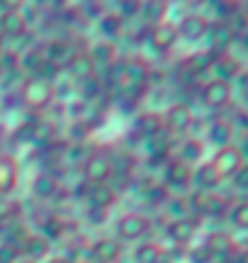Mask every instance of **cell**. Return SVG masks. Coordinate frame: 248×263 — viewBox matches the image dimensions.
Returning <instances> with one entry per match:
<instances>
[{"label": "cell", "mask_w": 248, "mask_h": 263, "mask_svg": "<svg viewBox=\"0 0 248 263\" xmlns=\"http://www.w3.org/2000/svg\"><path fill=\"white\" fill-rule=\"evenodd\" d=\"M134 129L139 132L141 137L146 139H156L158 134H163V117L161 112H143L136 117V122H134Z\"/></svg>", "instance_id": "obj_22"}, {"label": "cell", "mask_w": 248, "mask_h": 263, "mask_svg": "<svg viewBox=\"0 0 248 263\" xmlns=\"http://www.w3.org/2000/svg\"><path fill=\"white\" fill-rule=\"evenodd\" d=\"M88 57L93 59L95 68H107V66L117 59V47L112 42H97V44H93V49L88 51Z\"/></svg>", "instance_id": "obj_27"}, {"label": "cell", "mask_w": 248, "mask_h": 263, "mask_svg": "<svg viewBox=\"0 0 248 263\" xmlns=\"http://www.w3.org/2000/svg\"><path fill=\"white\" fill-rule=\"evenodd\" d=\"M90 212H107L117 202V190L112 185H90L86 193Z\"/></svg>", "instance_id": "obj_16"}, {"label": "cell", "mask_w": 248, "mask_h": 263, "mask_svg": "<svg viewBox=\"0 0 248 263\" xmlns=\"http://www.w3.org/2000/svg\"><path fill=\"white\" fill-rule=\"evenodd\" d=\"M146 197H149V202H153V205H163L168 200V190H166V185H153L146 193Z\"/></svg>", "instance_id": "obj_41"}, {"label": "cell", "mask_w": 248, "mask_h": 263, "mask_svg": "<svg viewBox=\"0 0 248 263\" xmlns=\"http://www.w3.org/2000/svg\"><path fill=\"white\" fill-rule=\"evenodd\" d=\"M161 117L163 129L173 132V134H185L195 124V112H192V107L188 103H173Z\"/></svg>", "instance_id": "obj_7"}, {"label": "cell", "mask_w": 248, "mask_h": 263, "mask_svg": "<svg viewBox=\"0 0 248 263\" xmlns=\"http://www.w3.org/2000/svg\"><path fill=\"white\" fill-rule=\"evenodd\" d=\"M214 59H217V51H212V49H202V51H192L190 57L182 61V66L188 68V73L200 76V73L210 71L212 66H214Z\"/></svg>", "instance_id": "obj_23"}, {"label": "cell", "mask_w": 248, "mask_h": 263, "mask_svg": "<svg viewBox=\"0 0 248 263\" xmlns=\"http://www.w3.org/2000/svg\"><path fill=\"white\" fill-rule=\"evenodd\" d=\"M5 54V42H3V37H0V57Z\"/></svg>", "instance_id": "obj_45"}, {"label": "cell", "mask_w": 248, "mask_h": 263, "mask_svg": "<svg viewBox=\"0 0 248 263\" xmlns=\"http://www.w3.org/2000/svg\"><path fill=\"white\" fill-rule=\"evenodd\" d=\"M44 239H58V236L64 234V219L61 217H49L47 222H44Z\"/></svg>", "instance_id": "obj_36"}, {"label": "cell", "mask_w": 248, "mask_h": 263, "mask_svg": "<svg viewBox=\"0 0 248 263\" xmlns=\"http://www.w3.org/2000/svg\"><path fill=\"white\" fill-rule=\"evenodd\" d=\"M192 166L185 163L180 159H173L166 163L163 168V180H166V188H175V190H185L188 185H192Z\"/></svg>", "instance_id": "obj_11"}, {"label": "cell", "mask_w": 248, "mask_h": 263, "mask_svg": "<svg viewBox=\"0 0 248 263\" xmlns=\"http://www.w3.org/2000/svg\"><path fill=\"white\" fill-rule=\"evenodd\" d=\"M226 215H229V222L236 227V229H246L248 227V202L241 200L236 205H229V212H226Z\"/></svg>", "instance_id": "obj_34"}, {"label": "cell", "mask_w": 248, "mask_h": 263, "mask_svg": "<svg viewBox=\"0 0 248 263\" xmlns=\"http://www.w3.org/2000/svg\"><path fill=\"white\" fill-rule=\"evenodd\" d=\"M78 12H83V17L88 20H100L102 15H105V5L102 3H80L78 5Z\"/></svg>", "instance_id": "obj_37"}, {"label": "cell", "mask_w": 248, "mask_h": 263, "mask_svg": "<svg viewBox=\"0 0 248 263\" xmlns=\"http://www.w3.org/2000/svg\"><path fill=\"white\" fill-rule=\"evenodd\" d=\"M124 249L122 244L112 239V236H102V239H95L90 244V258L95 263H119Z\"/></svg>", "instance_id": "obj_14"}, {"label": "cell", "mask_w": 248, "mask_h": 263, "mask_svg": "<svg viewBox=\"0 0 248 263\" xmlns=\"http://www.w3.org/2000/svg\"><path fill=\"white\" fill-rule=\"evenodd\" d=\"M188 261L190 263H212L214 258H212L210 249L204 244H200V246H192L190 251H188Z\"/></svg>", "instance_id": "obj_40"}, {"label": "cell", "mask_w": 248, "mask_h": 263, "mask_svg": "<svg viewBox=\"0 0 248 263\" xmlns=\"http://www.w3.org/2000/svg\"><path fill=\"white\" fill-rule=\"evenodd\" d=\"M66 71L71 78H78V81H88L95 76V64L93 59L88 57V51H73V57L66 61Z\"/></svg>", "instance_id": "obj_19"}, {"label": "cell", "mask_w": 248, "mask_h": 263, "mask_svg": "<svg viewBox=\"0 0 248 263\" xmlns=\"http://www.w3.org/2000/svg\"><path fill=\"white\" fill-rule=\"evenodd\" d=\"M51 263H73V261H68V258H54Z\"/></svg>", "instance_id": "obj_44"}, {"label": "cell", "mask_w": 248, "mask_h": 263, "mask_svg": "<svg viewBox=\"0 0 248 263\" xmlns=\"http://www.w3.org/2000/svg\"><path fill=\"white\" fill-rule=\"evenodd\" d=\"M19 210H22L19 202H15L10 195H0V224H5V222H10V219H15V217L19 215Z\"/></svg>", "instance_id": "obj_35"}, {"label": "cell", "mask_w": 248, "mask_h": 263, "mask_svg": "<svg viewBox=\"0 0 248 263\" xmlns=\"http://www.w3.org/2000/svg\"><path fill=\"white\" fill-rule=\"evenodd\" d=\"M166 207H168V212L175 215V219L185 217V212L190 210V205H188V200H185V197H168V200H166Z\"/></svg>", "instance_id": "obj_39"}, {"label": "cell", "mask_w": 248, "mask_h": 263, "mask_svg": "<svg viewBox=\"0 0 248 263\" xmlns=\"http://www.w3.org/2000/svg\"><path fill=\"white\" fill-rule=\"evenodd\" d=\"M119 78L124 83V90L127 93H141L143 88L149 85V78H151V66L146 64L141 57L127 59L119 71Z\"/></svg>", "instance_id": "obj_4"}, {"label": "cell", "mask_w": 248, "mask_h": 263, "mask_svg": "<svg viewBox=\"0 0 248 263\" xmlns=\"http://www.w3.org/2000/svg\"><path fill=\"white\" fill-rule=\"evenodd\" d=\"M19 256V249L12 244H0V263H15Z\"/></svg>", "instance_id": "obj_42"}, {"label": "cell", "mask_w": 248, "mask_h": 263, "mask_svg": "<svg viewBox=\"0 0 248 263\" xmlns=\"http://www.w3.org/2000/svg\"><path fill=\"white\" fill-rule=\"evenodd\" d=\"M214 73H217V78L219 81H226V83H231L236 76H241V71H243V64H241V59H236V54H231V51H221V54H217V59H214Z\"/></svg>", "instance_id": "obj_18"}, {"label": "cell", "mask_w": 248, "mask_h": 263, "mask_svg": "<svg viewBox=\"0 0 248 263\" xmlns=\"http://www.w3.org/2000/svg\"><path fill=\"white\" fill-rule=\"evenodd\" d=\"M200 229V219H190V217H180V219H173L166 227V236L171 239L173 244L178 246H188L197 236Z\"/></svg>", "instance_id": "obj_12"}, {"label": "cell", "mask_w": 248, "mask_h": 263, "mask_svg": "<svg viewBox=\"0 0 248 263\" xmlns=\"http://www.w3.org/2000/svg\"><path fill=\"white\" fill-rule=\"evenodd\" d=\"M202 156H204V144H202L200 139H188L180 146V154H178V159L185 161V163H190L192 168H195L197 161H202Z\"/></svg>", "instance_id": "obj_32"}, {"label": "cell", "mask_w": 248, "mask_h": 263, "mask_svg": "<svg viewBox=\"0 0 248 263\" xmlns=\"http://www.w3.org/2000/svg\"><path fill=\"white\" fill-rule=\"evenodd\" d=\"M97 27H100L102 34H105V42H110V39H117L119 34H122L124 20L119 17L117 12H105L102 17L97 20Z\"/></svg>", "instance_id": "obj_29"}, {"label": "cell", "mask_w": 248, "mask_h": 263, "mask_svg": "<svg viewBox=\"0 0 248 263\" xmlns=\"http://www.w3.org/2000/svg\"><path fill=\"white\" fill-rule=\"evenodd\" d=\"M236 29L231 27L229 22H210V42H212V51H217V54H221V51H229L231 42H234V34Z\"/></svg>", "instance_id": "obj_20"}, {"label": "cell", "mask_w": 248, "mask_h": 263, "mask_svg": "<svg viewBox=\"0 0 248 263\" xmlns=\"http://www.w3.org/2000/svg\"><path fill=\"white\" fill-rule=\"evenodd\" d=\"M166 249L158 241H141L134 249V263H163Z\"/></svg>", "instance_id": "obj_26"}, {"label": "cell", "mask_w": 248, "mask_h": 263, "mask_svg": "<svg viewBox=\"0 0 248 263\" xmlns=\"http://www.w3.org/2000/svg\"><path fill=\"white\" fill-rule=\"evenodd\" d=\"M188 205L200 217H212V219L229 212V200L224 195H219V193H214V190H210V193H204V190L192 193L190 200H188Z\"/></svg>", "instance_id": "obj_5"}, {"label": "cell", "mask_w": 248, "mask_h": 263, "mask_svg": "<svg viewBox=\"0 0 248 263\" xmlns=\"http://www.w3.org/2000/svg\"><path fill=\"white\" fill-rule=\"evenodd\" d=\"M54 95H56V88L44 76H29L19 88V98H22L25 107H29L32 112H44L51 105Z\"/></svg>", "instance_id": "obj_1"}, {"label": "cell", "mask_w": 248, "mask_h": 263, "mask_svg": "<svg viewBox=\"0 0 248 263\" xmlns=\"http://www.w3.org/2000/svg\"><path fill=\"white\" fill-rule=\"evenodd\" d=\"M175 42H178V32H175V25L168 22V20L161 22V25H156V27H151V32H149V44L158 54L171 51L175 47Z\"/></svg>", "instance_id": "obj_15"}, {"label": "cell", "mask_w": 248, "mask_h": 263, "mask_svg": "<svg viewBox=\"0 0 248 263\" xmlns=\"http://www.w3.org/2000/svg\"><path fill=\"white\" fill-rule=\"evenodd\" d=\"M139 12H141V3H139V0H134V3L132 0H122V3L117 5V15H119L122 20L136 17Z\"/></svg>", "instance_id": "obj_38"}, {"label": "cell", "mask_w": 248, "mask_h": 263, "mask_svg": "<svg viewBox=\"0 0 248 263\" xmlns=\"http://www.w3.org/2000/svg\"><path fill=\"white\" fill-rule=\"evenodd\" d=\"M32 193L39 200H51L58 193V180L54 178V173H39L37 178L32 180Z\"/></svg>", "instance_id": "obj_28"}, {"label": "cell", "mask_w": 248, "mask_h": 263, "mask_svg": "<svg viewBox=\"0 0 248 263\" xmlns=\"http://www.w3.org/2000/svg\"><path fill=\"white\" fill-rule=\"evenodd\" d=\"M83 173L90 185H107L110 178L115 176V161L105 151H93L88 154L86 163H83Z\"/></svg>", "instance_id": "obj_3"}, {"label": "cell", "mask_w": 248, "mask_h": 263, "mask_svg": "<svg viewBox=\"0 0 248 263\" xmlns=\"http://www.w3.org/2000/svg\"><path fill=\"white\" fill-rule=\"evenodd\" d=\"M234 98V85L219 78H212L210 83L202 85V103L210 110H224Z\"/></svg>", "instance_id": "obj_8"}, {"label": "cell", "mask_w": 248, "mask_h": 263, "mask_svg": "<svg viewBox=\"0 0 248 263\" xmlns=\"http://www.w3.org/2000/svg\"><path fill=\"white\" fill-rule=\"evenodd\" d=\"M192 183H195L200 190L210 193V190H214L219 183H224V180L219 178V173H217V171L212 168L210 161H204V163H200L197 168L192 171Z\"/></svg>", "instance_id": "obj_24"}, {"label": "cell", "mask_w": 248, "mask_h": 263, "mask_svg": "<svg viewBox=\"0 0 248 263\" xmlns=\"http://www.w3.org/2000/svg\"><path fill=\"white\" fill-rule=\"evenodd\" d=\"M175 32H178V39H185V42H200L202 37H207L210 32V20L200 15V12H190L175 25Z\"/></svg>", "instance_id": "obj_10"}, {"label": "cell", "mask_w": 248, "mask_h": 263, "mask_svg": "<svg viewBox=\"0 0 248 263\" xmlns=\"http://www.w3.org/2000/svg\"><path fill=\"white\" fill-rule=\"evenodd\" d=\"M204 246L210 249L212 258H234L241 249L236 244V239L229 234V232H212L207 239H204Z\"/></svg>", "instance_id": "obj_13"}, {"label": "cell", "mask_w": 248, "mask_h": 263, "mask_svg": "<svg viewBox=\"0 0 248 263\" xmlns=\"http://www.w3.org/2000/svg\"><path fill=\"white\" fill-rule=\"evenodd\" d=\"M143 17L151 22V27L156 25H161L166 22V15H168V3H163V0H151V3H141V12Z\"/></svg>", "instance_id": "obj_30"}, {"label": "cell", "mask_w": 248, "mask_h": 263, "mask_svg": "<svg viewBox=\"0 0 248 263\" xmlns=\"http://www.w3.org/2000/svg\"><path fill=\"white\" fill-rule=\"evenodd\" d=\"M29 29V22L22 12V5H8L5 3V12L0 15V37H10V39H19L25 37Z\"/></svg>", "instance_id": "obj_9"}, {"label": "cell", "mask_w": 248, "mask_h": 263, "mask_svg": "<svg viewBox=\"0 0 248 263\" xmlns=\"http://www.w3.org/2000/svg\"><path fill=\"white\" fill-rule=\"evenodd\" d=\"M212 168L219 173L221 180L231 178L236 171L243 168V151L236 146V144H229V146H221L217 154H214V159L210 161Z\"/></svg>", "instance_id": "obj_6"}, {"label": "cell", "mask_w": 248, "mask_h": 263, "mask_svg": "<svg viewBox=\"0 0 248 263\" xmlns=\"http://www.w3.org/2000/svg\"><path fill=\"white\" fill-rule=\"evenodd\" d=\"M95 78V76H93ZM93 78H88V81H83V85H86V90H88V98H97V95L102 93V88H100V83L97 81H93Z\"/></svg>", "instance_id": "obj_43"}, {"label": "cell", "mask_w": 248, "mask_h": 263, "mask_svg": "<svg viewBox=\"0 0 248 263\" xmlns=\"http://www.w3.org/2000/svg\"><path fill=\"white\" fill-rule=\"evenodd\" d=\"M19 180V163L10 154H0V195H10L17 188Z\"/></svg>", "instance_id": "obj_17"}, {"label": "cell", "mask_w": 248, "mask_h": 263, "mask_svg": "<svg viewBox=\"0 0 248 263\" xmlns=\"http://www.w3.org/2000/svg\"><path fill=\"white\" fill-rule=\"evenodd\" d=\"M54 139H56V124L47 122V120H37L34 124H29V141L32 144L47 149Z\"/></svg>", "instance_id": "obj_25"}, {"label": "cell", "mask_w": 248, "mask_h": 263, "mask_svg": "<svg viewBox=\"0 0 248 263\" xmlns=\"http://www.w3.org/2000/svg\"><path fill=\"white\" fill-rule=\"evenodd\" d=\"M231 134H234V127L229 122H224V120H217V122L210 124V141L212 144H217V146H229L231 144Z\"/></svg>", "instance_id": "obj_31"}, {"label": "cell", "mask_w": 248, "mask_h": 263, "mask_svg": "<svg viewBox=\"0 0 248 263\" xmlns=\"http://www.w3.org/2000/svg\"><path fill=\"white\" fill-rule=\"evenodd\" d=\"M19 254L25 256V258H29V261L39 263L42 258L49 256V241L39 234H27V239L19 244Z\"/></svg>", "instance_id": "obj_21"}, {"label": "cell", "mask_w": 248, "mask_h": 263, "mask_svg": "<svg viewBox=\"0 0 248 263\" xmlns=\"http://www.w3.org/2000/svg\"><path fill=\"white\" fill-rule=\"evenodd\" d=\"M19 64H22V68H27V71H32L34 76H39L42 73V68L47 66L44 49H32V51H27V54H22Z\"/></svg>", "instance_id": "obj_33"}, {"label": "cell", "mask_w": 248, "mask_h": 263, "mask_svg": "<svg viewBox=\"0 0 248 263\" xmlns=\"http://www.w3.org/2000/svg\"><path fill=\"white\" fill-rule=\"evenodd\" d=\"M153 222L141 212H127L115 222V234L117 241H141L143 236L151 232Z\"/></svg>", "instance_id": "obj_2"}]
</instances>
